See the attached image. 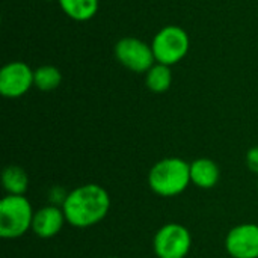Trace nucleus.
Wrapping results in <instances>:
<instances>
[{
    "mask_svg": "<svg viewBox=\"0 0 258 258\" xmlns=\"http://www.w3.org/2000/svg\"><path fill=\"white\" fill-rule=\"evenodd\" d=\"M110 204V195L103 186L86 183L68 192L62 210L68 225L83 230L98 225L109 215Z\"/></svg>",
    "mask_w": 258,
    "mask_h": 258,
    "instance_id": "nucleus-1",
    "label": "nucleus"
},
{
    "mask_svg": "<svg viewBox=\"0 0 258 258\" xmlns=\"http://www.w3.org/2000/svg\"><path fill=\"white\" fill-rule=\"evenodd\" d=\"M60 9L74 21H88L95 17L100 0H57Z\"/></svg>",
    "mask_w": 258,
    "mask_h": 258,
    "instance_id": "nucleus-12",
    "label": "nucleus"
},
{
    "mask_svg": "<svg viewBox=\"0 0 258 258\" xmlns=\"http://www.w3.org/2000/svg\"><path fill=\"white\" fill-rule=\"evenodd\" d=\"M33 71L21 60H12L0 70V94L5 98H20L33 85Z\"/></svg>",
    "mask_w": 258,
    "mask_h": 258,
    "instance_id": "nucleus-7",
    "label": "nucleus"
},
{
    "mask_svg": "<svg viewBox=\"0 0 258 258\" xmlns=\"http://www.w3.org/2000/svg\"><path fill=\"white\" fill-rule=\"evenodd\" d=\"M115 57L122 67L138 74L147 73L156 63L151 45L133 36L121 38L115 44Z\"/></svg>",
    "mask_w": 258,
    "mask_h": 258,
    "instance_id": "nucleus-6",
    "label": "nucleus"
},
{
    "mask_svg": "<svg viewBox=\"0 0 258 258\" xmlns=\"http://www.w3.org/2000/svg\"><path fill=\"white\" fill-rule=\"evenodd\" d=\"M190 249L192 234L177 222L162 225L153 237V251L157 258H186Z\"/></svg>",
    "mask_w": 258,
    "mask_h": 258,
    "instance_id": "nucleus-5",
    "label": "nucleus"
},
{
    "mask_svg": "<svg viewBox=\"0 0 258 258\" xmlns=\"http://www.w3.org/2000/svg\"><path fill=\"white\" fill-rule=\"evenodd\" d=\"M221 180V169L218 163L209 157L195 159L190 163V181L198 189H213Z\"/></svg>",
    "mask_w": 258,
    "mask_h": 258,
    "instance_id": "nucleus-10",
    "label": "nucleus"
},
{
    "mask_svg": "<svg viewBox=\"0 0 258 258\" xmlns=\"http://www.w3.org/2000/svg\"><path fill=\"white\" fill-rule=\"evenodd\" d=\"M62 82V74L54 65H42L33 71V85L44 92L54 91Z\"/></svg>",
    "mask_w": 258,
    "mask_h": 258,
    "instance_id": "nucleus-14",
    "label": "nucleus"
},
{
    "mask_svg": "<svg viewBox=\"0 0 258 258\" xmlns=\"http://www.w3.org/2000/svg\"><path fill=\"white\" fill-rule=\"evenodd\" d=\"M246 166L252 174L258 175V145H254L246 153Z\"/></svg>",
    "mask_w": 258,
    "mask_h": 258,
    "instance_id": "nucleus-16",
    "label": "nucleus"
},
{
    "mask_svg": "<svg viewBox=\"0 0 258 258\" xmlns=\"http://www.w3.org/2000/svg\"><path fill=\"white\" fill-rule=\"evenodd\" d=\"M104 258H119V257H104Z\"/></svg>",
    "mask_w": 258,
    "mask_h": 258,
    "instance_id": "nucleus-17",
    "label": "nucleus"
},
{
    "mask_svg": "<svg viewBox=\"0 0 258 258\" xmlns=\"http://www.w3.org/2000/svg\"><path fill=\"white\" fill-rule=\"evenodd\" d=\"M257 190H258V183H257Z\"/></svg>",
    "mask_w": 258,
    "mask_h": 258,
    "instance_id": "nucleus-18",
    "label": "nucleus"
},
{
    "mask_svg": "<svg viewBox=\"0 0 258 258\" xmlns=\"http://www.w3.org/2000/svg\"><path fill=\"white\" fill-rule=\"evenodd\" d=\"M224 246L231 258H258V224L233 227L225 236Z\"/></svg>",
    "mask_w": 258,
    "mask_h": 258,
    "instance_id": "nucleus-8",
    "label": "nucleus"
},
{
    "mask_svg": "<svg viewBox=\"0 0 258 258\" xmlns=\"http://www.w3.org/2000/svg\"><path fill=\"white\" fill-rule=\"evenodd\" d=\"M189 35L180 26H166L160 29L151 42V48L157 63L172 67L186 57L189 51Z\"/></svg>",
    "mask_w": 258,
    "mask_h": 258,
    "instance_id": "nucleus-4",
    "label": "nucleus"
},
{
    "mask_svg": "<svg viewBox=\"0 0 258 258\" xmlns=\"http://www.w3.org/2000/svg\"><path fill=\"white\" fill-rule=\"evenodd\" d=\"M172 83V73L171 67L163 63H154L145 73V85L154 94H163L171 88Z\"/></svg>",
    "mask_w": 258,
    "mask_h": 258,
    "instance_id": "nucleus-13",
    "label": "nucleus"
},
{
    "mask_svg": "<svg viewBox=\"0 0 258 258\" xmlns=\"http://www.w3.org/2000/svg\"><path fill=\"white\" fill-rule=\"evenodd\" d=\"M35 210L26 195H5L0 201V237L15 240L32 231Z\"/></svg>",
    "mask_w": 258,
    "mask_h": 258,
    "instance_id": "nucleus-3",
    "label": "nucleus"
},
{
    "mask_svg": "<svg viewBox=\"0 0 258 258\" xmlns=\"http://www.w3.org/2000/svg\"><path fill=\"white\" fill-rule=\"evenodd\" d=\"M48 197H50V204L57 206V207H62L63 203H65V200H67V197H68V192H65L59 186H54L53 189H50Z\"/></svg>",
    "mask_w": 258,
    "mask_h": 258,
    "instance_id": "nucleus-15",
    "label": "nucleus"
},
{
    "mask_svg": "<svg viewBox=\"0 0 258 258\" xmlns=\"http://www.w3.org/2000/svg\"><path fill=\"white\" fill-rule=\"evenodd\" d=\"M65 224L67 219L62 207L47 204L35 212L32 231L39 239H53L62 231Z\"/></svg>",
    "mask_w": 258,
    "mask_h": 258,
    "instance_id": "nucleus-9",
    "label": "nucleus"
},
{
    "mask_svg": "<svg viewBox=\"0 0 258 258\" xmlns=\"http://www.w3.org/2000/svg\"><path fill=\"white\" fill-rule=\"evenodd\" d=\"M190 184V163L180 157L160 159L148 172L150 189L162 198L178 197Z\"/></svg>",
    "mask_w": 258,
    "mask_h": 258,
    "instance_id": "nucleus-2",
    "label": "nucleus"
},
{
    "mask_svg": "<svg viewBox=\"0 0 258 258\" xmlns=\"http://www.w3.org/2000/svg\"><path fill=\"white\" fill-rule=\"evenodd\" d=\"M2 186L6 195H26L29 189V175L21 166L9 165L2 172Z\"/></svg>",
    "mask_w": 258,
    "mask_h": 258,
    "instance_id": "nucleus-11",
    "label": "nucleus"
}]
</instances>
